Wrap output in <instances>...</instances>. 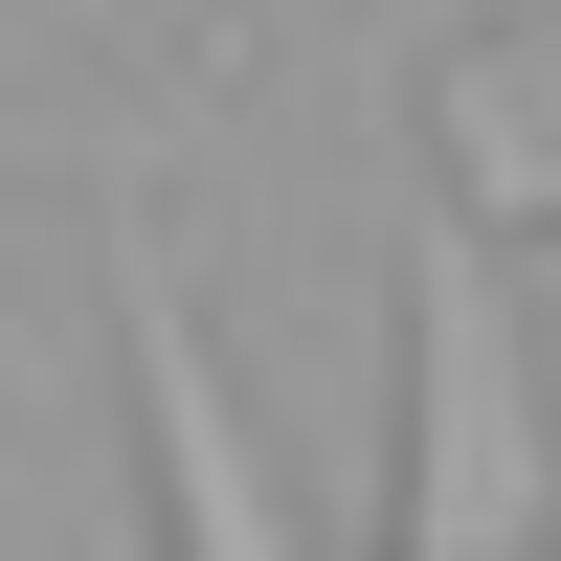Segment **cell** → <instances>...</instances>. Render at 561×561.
I'll list each match as a JSON object with an SVG mask.
<instances>
[{
    "label": "cell",
    "instance_id": "obj_1",
    "mask_svg": "<svg viewBox=\"0 0 561 561\" xmlns=\"http://www.w3.org/2000/svg\"><path fill=\"white\" fill-rule=\"evenodd\" d=\"M382 561H561V427H539V314L472 203L404 225V517Z\"/></svg>",
    "mask_w": 561,
    "mask_h": 561
},
{
    "label": "cell",
    "instance_id": "obj_2",
    "mask_svg": "<svg viewBox=\"0 0 561 561\" xmlns=\"http://www.w3.org/2000/svg\"><path fill=\"white\" fill-rule=\"evenodd\" d=\"M113 359H135V449H158V517H180V561H293V494H270L248 404H225L203 314H180V270L135 248V225H113Z\"/></svg>",
    "mask_w": 561,
    "mask_h": 561
}]
</instances>
